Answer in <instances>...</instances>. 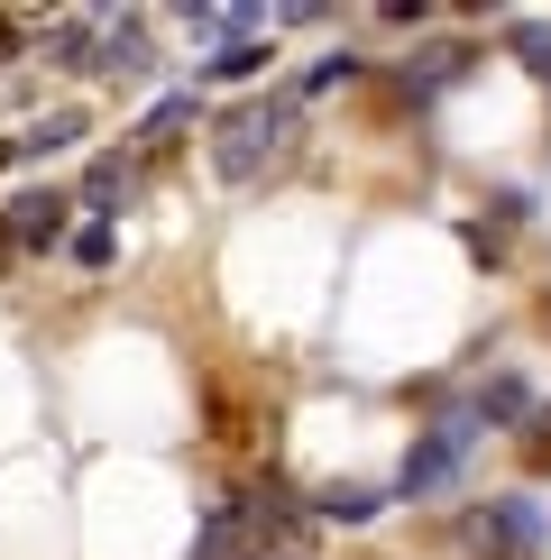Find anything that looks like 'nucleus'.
I'll return each instance as SVG.
<instances>
[{
  "instance_id": "20e7f679",
  "label": "nucleus",
  "mask_w": 551,
  "mask_h": 560,
  "mask_svg": "<svg viewBox=\"0 0 551 560\" xmlns=\"http://www.w3.org/2000/svg\"><path fill=\"white\" fill-rule=\"evenodd\" d=\"M65 212H74L65 194H19V202H10V240H19V248H56V240H65Z\"/></svg>"
},
{
  "instance_id": "9d476101",
  "label": "nucleus",
  "mask_w": 551,
  "mask_h": 560,
  "mask_svg": "<svg viewBox=\"0 0 551 560\" xmlns=\"http://www.w3.org/2000/svg\"><path fill=\"white\" fill-rule=\"evenodd\" d=\"M74 138H83V110H56V120H37L19 138V156H56V148H74Z\"/></svg>"
},
{
  "instance_id": "f03ea898",
  "label": "nucleus",
  "mask_w": 551,
  "mask_h": 560,
  "mask_svg": "<svg viewBox=\"0 0 551 560\" xmlns=\"http://www.w3.org/2000/svg\"><path fill=\"white\" fill-rule=\"evenodd\" d=\"M469 441H478V423L469 413H459V423H432L423 441H413V459H405V497H432V487H450L459 478V459H469Z\"/></svg>"
},
{
  "instance_id": "39448f33",
  "label": "nucleus",
  "mask_w": 551,
  "mask_h": 560,
  "mask_svg": "<svg viewBox=\"0 0 551 560\" xmlns=\"http://www.w3.org/2000/svg\"><path fill=\"white\" fill-rule=\"evenodd\" d=\"M138 184V148H120V156H92V175H83V212H120V194Z\"/></svg>"
},
{
  "instance_id": "f257e3e1",
  "label": "nucleus",
  "mask_w": 551,
  "mask_h": 560,
  "mask_svg": "<svg viewBox=\"0 0 551 560\" xmlns=\"http://www.w3.org/2000/svg\"><path fill=\"white\" fill-rule=\"evenodd\" d=\"M294 129H304V102H294V92H267V102L221 110V129H212V166H221V184L267 175L276 156H285V138H294Z\"/></svg>"
},
{
  "instance_id": "7ed1b4c3",
  "label": "nucleus",
  "mask_w": 551,
  "mask_h": 560,
  "mask_svg": "<svg viewBox=\"0 0 551 560\" xmlns=\"http://www.w3.org/2000/svg\"><path fill=\"white\" fill-rule=\"evenodd\" d=\"M469 542H488L496 560H524V551H542V515L524 497H505V505H478L469 515Z\"/></svg>"
},
{
  "instance_id": "1a4fd4ad",
  "label": "nucleus",
  "mask_w": 551,
  "mask_h": 560,
  "mask_svg": "<svg viewBox=\"0 0 551 560\" xmlns=\"http://www.w3.org/2000/svg\"><path fill=\"white\" fill-rule=\"evenodd\" d=\"M469 423H524V377H488L469 405Z\"/></svg>"
},
{
  "instance_id": "4468645a",
  "label": "nucleus",
  "mask_w": 551,
  "mask_h": 560,
  "mask_svg": "<svg viewBox=\"0 0 551 560\" xmlns=\"http://www.w3.org/2000/svg\"><path fill=\"white\" fill-rule=\"evenodd\" d=\"M0 166H19V138H0Z\"/></svg>"
},
{
  "instance_id": "0eeeda50",
  "label": "nucleus",
  "mask_w": 551,
  "mask_h": 560,
  "mask_svg": "<svg viewBox=\"0 0 551 560\" xmlns=\"http://www.w3.org/2000/svg\"><path fill=\"white\" fill-rule=\"evenodd\" d=\"M377 505H386V487H321L313 515H331V524H367Z\"/></svg>"
},
{
  "instance_id": "f8f14e48",
  "label": "nucleus",
  "mask_w": 551,
  "mask_h": 560,
  "mask_svg": "<svg viewBox=\"0 0 551 560\" xmlns=\"http://www.w3.org/2000/svg\"><path fill=\"white\" fill-rule=\"evenodd\" d=\"M350 74H359V56H321L313 74L294 83V102H313V92H331V83H350Z\"/></svg>"
},
{
  "instance_id": "9b49d317",
  "label": "nucleus",
  "mask_w": 551,
  "mask_h": 560,
  "mask_svg": "<svg viewBox=\"0 0 551 560\" xmlns=\"http://www.w3.org/2000/svg\"><path fill=\"white\" fill-rule=\"evenodd\" d=\"M74 258H83L92 276H102L110 258H120V240H110V221H92V230H74Z\"/></svg>"
},
{
  "instance_id": "423d86ee",
  "label": "nucleus",
  "mask_w": 551,
  "mask_h": 560,
  "mask_svg": "<svg viewBox=\"0 0 551 560\" xmlns=\"http://www.w3.org/2000/svg\"><path fill=\"white\" fill-rule=\"evenodd\" d=\"M175 129H194V92H166V102H156V110H148V120H138V166H148V156H156V148H166V138H175Z\"/></svg>"
},
{
  "instance_id": "ddd939ff",
  "label": "nucleus",
  "mask_w": 551,
  "mask_h": 560,
  "mask_svg": "<svg viewBox=\"0 0 551 560\" xmlns=\"http://www.w3.org/2000/svg\"><path fill=\"white\" fill-rule=\"evenodd\" d=\"M524 459H534V469H551V413L534 423V441H524Z\"/></svg>"
},
{
  "instance_id": "2eb2a0df",
  "label": "nucleus",
  "mask_w": 551,
  "mask_h": 560,
  "mask_svg": "<svg viewBox=\"0 0 551 560\" xmlns=\"http://www.w3.org/2000/svg\"><path fill=\"white\" fill-rule=\"evenodd\" d=\"M10 46H19V28H10V19H0V56H10Z\"/></svg>"
},
{
  "instance_id": "6e6552de",
  "label": "nucleus",
  "mask_w": 551,
  "mask_h": 560,
  "mask_svg": "<svg viewBox=\"0 0 551 560\" xmlns=\"http://www.w3.org/2000/svg\"><path fill=\"white\" fill-rule=\"evenodd\" d=\"M267 74V46L248 37V46H212V65H202V83H258Z\"/></svg>"
}]
</instances>
